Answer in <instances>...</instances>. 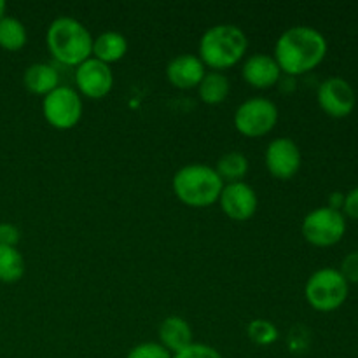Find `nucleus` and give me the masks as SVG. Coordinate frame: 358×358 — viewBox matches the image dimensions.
<instances>
[{
  "label": "nucleus",
  "mask_w": 358,
  "mask_h": 358,
  "mask_svg": "<svg viewBox=\"0 0 358 358\" xmlns=\"http://www.w3.org/2000/svg\"><path fill=\"white\" fill-rule=\"evenodd\" d=\"M343 205H345V194L339 191L332 192L331 196H329V208H334V210H339V212H343Z\"/></svg>",
  "instance_id": "cd10ccee"
},
{
  "label": "nucleus",
  "mask_w": 358,
  "mask_h": 358,
  "mask_svg": "<svg viewBox=\"0 0 358 358\" xmlns=\"http://www.w3.org/2000/svg\"><path fill=\"white\" fill-rule=\"evenodd\" d=\"M27 28L17 17L3 16L0 20V48L7 51H20L27 44Z\"/></svg>",
  "instance_id": "412c9836"
},
{
  "label": "nucleus",
  "mask_w": 358,
  "mask_h": 358,
  "mask_svg": "<svg viewBox=\"0 0 358 358\" xmlns=\"http://www.w3.org/2000/svg\"><path fill=\"white\" fill-rule=\"evenodd\" d=\"M20 243V229L14 224H0V245L2 247H16Z\"/></svg>",
  "instance_id": "a878e982"
},
{
  "label": "nucleus",
  "mask_w": 358,
  "mask_h": 358,
  "mask_svg": "<svg viewBox=\"0 0 358 358\" xmlns=\"http://www.w3.org/2000/svg\"><path fill=\"white\" fill-rule=\"evenodd\" d=\"M173 358H222L213 346L205 345V343H192L182 352L175 353Z\"/></svg>",
  "instance_id": "b1692460"
},
{
  "label": "nucleus",
  "mask_w": 358,
  "mask_h": 358,
  "mask_svg": "<svg viewBox=\"0 0 358 358\" xmlns=\"http://www.w3.org/2000/svg\"><path fill=\"white\" fill-rule=\"evenodd\" d=\"M303 236L315 247H332L339 243L346 233V217L339 210L320 206L304 217Z\"/></svg>",
  "instance_id": "0eeeda50"
},
{
  "label": "nucleus",
  "mask_w": 358,
  "mask_h": 358,
  "mask_svg": "<svg viewBox=\"0 0 358 358\" xmlns=\"http://www.w3.org/2000/svg\"><path fill=\"white\" fill-rule=\"evenodd\" d=\"M248 49V38L240 27L220 23L210 27L199 38V59L215 70L229 69Z\"/></svg>",
  "instance_id": "7ed1b4c3"
},
{
  "label": "nucleus",
  "mask_w": 358,
  "mask_h": 358,
  "mask_svg": "<svg viewBox=\"0 0 358 358\" xmlns=\"http://www.w3.org/2000/svg\"><path fill=\"white\" fill-rule=\"evenodd\" d=\"M229 79H227L222 72H219V70L206 72L198 86L199 98L208 105L222 103V101L229 96Z\"/></svg>",
  "instance_id": "a211bd4d"
},
{
  "label": "nucleus",
  "mask_w": 358,
  "mask_h": 358,
  "mask_svg": "<svg viewBox=\"0 0 358 358\" xmlns=\"http://www.w3.org/2000/svg\"><path fill=\"white\" fill-rule=\"evenodd\" d=\"M343 213L345 217L358 220V187L352 189L345 194V205H343Z\"/></svg>",
  "instance_id": "bb28decb"
},
{
  "label": "nucleus",
  "mask_w": 358,
  "mask_h": 358,
  "mask_svg": "<svg viewBox=\"0 0 358 358\" xmlns=\"http://www.w3.org/2000/svg\"><path fill=\"white\" fill-rule=\"evenodd\" d=\"M24 275V259L17 247L0 245V282L16 283Z\"/></svg>",
  "instance_id": "aec40b11"
},
{
  "label": "nucleus",
  "mask_w": 358,
  "mask_h": 358,
  "mask_svg": "<svg viewBox=\"0 0 358 358\" xmlns=\"http://www.w3.org/2000/svg\"><path fill=\"white\" fill-rule=\"evenodd\" d=\"M318 105L327 115L336 119L346 117L353 112L357 94L352 84L343 77H329L318 86Z\"/></svg>",
  "instance_id": "1a4fd4ad"
},
{
  "label": "nucleus",
  "mask_w": 358,
  "mask_h": 358,
  "mask_svg": "<svg viewBox=\"0 0 358 358\" xmlns=\"http://www.w3.org/2000/svg\"><path fill=\"white\" fill-rule=\"evenodd\" d=\"M76 84L86 96L103 98L114 86V73L110 65L91 56L76 66Z\"/></svg>",
  "instance_id": "9b49d317"
},
{
  "label": "nucleus",
  "mask_w": 358,
  "mask_h": 358,
  "mask_svg": "<svg viewBox=\"0 0 358 358\" xmlns=\"http://www.w3.org/2000/svg\"><path fill=\"white\" fill-rule=\"evenodd\" d=\"M23 84L30 93L45 96L59 86V73L49 63H34L24 70Z\"/></svg>",
  "instance_id": "dca6fc26"
},
{
  "label": "nucleus",
  "mask_w": 358,
  "mask_h": 358,
  "mask_svg": "<svg viewBox=\"0 0 358 358\" xmlns=\"http://www.w3.org/2000/svg\"><path fill=\"white\" fill-rule=\"evenodd\" d=\"M45 44L52 58L63 65L77 66L91 58L93 35L76 17L58 16L48 27Z\"/></svg>",
  "instance_id": "f03ea898"
},
{
  "label": "nucleus",
  "mask_w": 358,
  "mask_h": 358,
  "mask_svg": "<svg viewBox=\"0 0 358 358\" xmlns=\"http://www.w3.org/2000/svg\"><path fill=\"white\" fill-rule=\"evenodd\" d=\"M206 69L205 63L199 59V56L184 52L170 59L166 66V77L175 87L178 90H191L198 87L201 79L205 77Z\"/></svg>",
  "instance_id": "ddd939ff"
},
{
  "label": "nucleus",
  "mask_w": 358,
  "mask_h": 358,
  "mask_svg": "<svg viewBox=\"0 0 358 358\" xmlns=\"http://www.w3.org/2000/svg\"><path fill=\"white\" fill-rule=\"evenodd\" d=\"M327 49V38L322 31L308 24H296L280 35L273 58L282 72L303 76L324 62Z\"/></svg>",
  "instance_id": "f257e3e1"
},
{
  "label": "nucleus",
  "mask_w": 358,
  "mask_h": 358,
  "mask_svg": "<svg viewBox=\"0 0 358 358\" xmlns=\"http://www.w3.org/2000/svg\"><path fill=\"white\" fill-rule=\"evenodd\" d=\"M171 187L182 203L201 208L219 201L224 182L215 168L203 163H191L182 166L173 175Z\"/></svg>",
  "instance_id": "20e7f679"
},
{
  "label": "nucleus",
  "mask_w": 358,
  "mask_h": 358,
  "mask_svg": "<svg viewBox=\"0 0 358 358\" xmlns=\"http://www.w3.org/2000/svg\"><path fill=\"white\" fill-rule=\"evenodd\" d=\"M6 10H7V3L3 0H0V20L6 16Z\"/></svg>",
  "instance_id": "c85d7f7f"
},
{
  "label": "nucleus",
  "mask_w": 358,
  "mask_h": 358,
  "mask_svg": "<svg viewBox=\"0 0 358 358\" xmlns=\"http://www.w3.org/2000/svg\"><path fill=\"white\" fill-rule=\"evenodd\" d=\"M350 285L339 269L322 268L317 269L313 275L308 278L304 287V296L313 310L322 313H331L339 310L348 299Z\"/></svg>",
  "instance_id": "39448f33"
},
{
  "label": "nucleus",
  "mask_w": 358,
  "mask_h": 358,
  "mask_svg": "<svg viewBox=\"0 0 358 358\" xmlns=\"http://www.w3.org/2000/svg\"><path fill=\"white\" fill-rule=\"evenodd\" d=\"M264 161L266 168L273 177L287 180L299 171L303 156H301L299 145L292 138L280 136V138L269 142V145L266 147Z\"/></svg>",
  "instance_id": "9d476101"
},
{
  "label": "nucleus",
  "mask_w": 358,
  "mask_h": 358,
  "mask_svg": "<svg viewBox=\"0 0 358 358\" xmlns=\"http://www.w3.org/2000/svg\"><path fill=\"white\" fill-rule=\"evenodd\" d=\"M247 334L255 345L259 346H269L278 339L280 332L273 322L264 320V318H255L248 324Z\"/></svg>",
  "instance_id": "4be33fe9"
},
{
  "label": "nucleus",
  "mask_w": 358,
  "mask_h": 358,
  "mask_svg": "<svg viewBox=\"0 0 358 358\" xmlns=\"http://www.w3.org/2000/svg\"><path fill=\"white\" fill-rule=\"evenodd\" d=\"M126 358H173V353L168 352L161 343H142L133 346Z\"/></svg>",
  "instance_id": "5701e85b"
},
{
  "label": "nucleus",
  "mask_w": 358,
  "mask_h": 358,
  "mask_svg": "<svg viewBox=\"0 0 358 358\" xmlns=\"http://www.w3.org/2000/svg\"><path fill=\"white\" fill-rule=\"evenodd\" d=\"M339 273L343 278L348 282V285H358V250L350 252L345 259H343L341 266H339Z\"/></svg>",
  "instance_id": "393cba45"
},
{
  "label": "nucleus",
  "mask_w": 358,
  "mask_h": 358,
  "mask_svg": "<svg viewBox=\"0 0 358 358\" xmlns=\"http://www.w3.org/2000/svg\"><path fill=\"white\" fill-rule=\"evenodd\" d=\"M219 201L224 213L233 220H248L250 217H254L259 206L254 187H250L243 180L224 184Z\"/></svg>",
  "instance_id": "f8f14e48"
},
{
  "label": "nucleus",
  "mask_w": 358,
  "mask_h": 358,
  "mask_svg": "<svg viewBox=\"0 0 358 358\" xmlns=\"http://www.w3.org/2000/svg\"><path fill=\"white\" fill-rule=\"evenodd\" d=\"M215 171L222 182H241L245 175L248 173V159L243 152L238 150H231V152L222 154L217 161Z\"/></svg>",
  "instance_id": "6ab92c4d"
},
{
  "label": "nucleus",
  "mask_w": 358,
  "mask_h": 358,
  "mask_svg": "<svg viewBox=\"0 0 358 358\" xmlns=\"http://www.w3.org/2000/svg\"><path fill=\"white\" fill-rule=\"evenodd\" d=\"M126 51H128V41H126L124 35L115 30H107L101 31L96 38H93L91 56L110 65V63L119 62L126 55Z\"/></svg>",
  "instance_id": "f3484780"
},
{
  "label": "nucleus",
  "mask_w": 358,
  "mask_h": 358,
  "mask_svg": "<svg viewBox=\"0 0 358 358\" xmlns=\"http://www.w3.org/2000/svg\"><path fill=\"white\" fill-rule=\"evenodd\" d=\"M159 343L170 353H178L192 345V329L182 317H168L159 325Z\"/></svg>",
  "instance_id": "2eb2a0df"
},
{
  "label": "nucleus",
  "mask_w": 358,
  "mask_h": 358,
  "mask_svg": "<svg viewBox=\"0 0 358 358\" xmlns=\"http://www.w3.org/2000/svg\"><path fill=\"white\" fill-rule=\"evenodd\" d=\"M241 76H243L245 83H248L250 86L266 90V87H271L273 84L278 83L282 70H280L278 63L271 55L255 52V55L248 56L245 59Z\"/></svg>",
  "instance_id": "4468645a"
},
{
  "label": "nucleus",
  "mask_w": 358,
  "mask_h": 358,
  "mask_svg": "<svg viewBox=\"0 0 358 358\" xmlns=\"http://www.w3.org/2000/svg\"><path fill=\"white\" fill-rule=\"evenodd\" d=\"M42 112L52 128L70 129L83 117V100L73 87L59 84L56 90L44 96Z\"/></svg>",
  "instance_id": "6e6552de"
},
{
  "label": "nucleus",
  "mask_w": 358,
  "mask_h": 358,
  "mask_svg": "<svg viewBox=\"0 0 358 358\" xmlns=\"http://www.w3.org/2000/svg\"><path fill=\"white\" fill-rule=\"evenodd\" d=\"M278 122V107L264 96H252L240 103L234 112V126L238 131L250 138L264 136Z\"/></svg>",
  "instance_id": "423d86ee"
}]
</instances>
